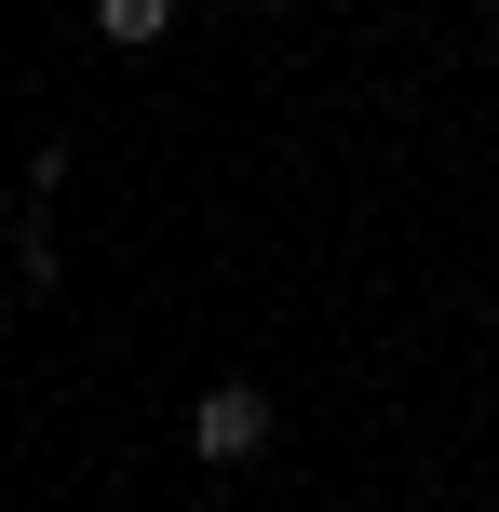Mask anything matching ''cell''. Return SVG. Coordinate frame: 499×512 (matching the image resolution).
<instances>
[{"label":"cell","instance_id":"obj_2","mask_svg":"<svg viewBox=\"0 0 499 512\" xmlns=\"http://www.w3.org/2000/svg\"><path fill=\"white\" fill-rule=\"evenodd\" d=\"M95 27L122 54H149V41H176V0H95Z\"/></svg>","mask_w":499,"mask_h":512},{"label":"cell","instance_id":"obj_1","mask_svg":"<svg viewBox=\"0 0 499 512\" xmlns=\"http://www.w3.org/2000/svg\"><path fill=\"white\" fill-rule=\"evenodd\" d=\"M257 445H270V391H257V378H216L203 405H189V459L230 472V459H257Z\"/></svg>","mask_w":499,"mask_h":512}]
</instances>
